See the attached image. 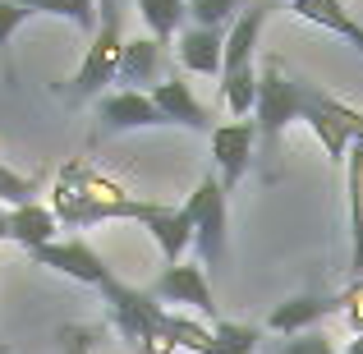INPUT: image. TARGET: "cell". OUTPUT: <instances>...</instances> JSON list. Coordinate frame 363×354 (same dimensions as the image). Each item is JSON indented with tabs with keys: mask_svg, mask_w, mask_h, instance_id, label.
Returning a JSON list of instances; mask_svg holds the SVG:
<instances>
[{
	"mask_svg": "<svg viewBox=\"0 0 363 354\" xmlns=\"http://www.w3.org/2000/svg\"><path fill=\"white\" fill-rule=\"evenodd\" d=\"M161 55H166V46H161L157 37H133V42H124L116 83H124V88H133V92L157 88V79H161Z\"/></svg>",
	"mask_w": 363,
	"mask_h": 354,
	"instance_id": "12",
	"label": "cell"
},
{
	"mask_svg": "<svg viewBox=\"0 0 363 354\" xmlns=\"http://www.w3.org/2000/svg\"><path fill=\"white\" fill-rule=\"evenodd\" d=\"M120 51H124V37H120V9H116V14H101V28L92 33L88 55H83L79 74L69 79V97L74 101L101 97V88L116 83V74H120Z\"/></svg>",
	"mask_w": 363,
	"mask_h": 354,
	"instance_id": "5",
	"label": "cell"
},
{
	"mask_svg": "<svg viewBox=\"0 0 363 354\" xmlns=\"http://www.w3.org/2000/svg\"><path fill=\"white\" fill-rule=\"evenodd\" d=\"M92 341H97V331H92V327H60L65 354H92Z\"/></svg>",
	"mask_w": 363,
	"mask_h": 354,
	"instance_id": "29",
	"label": "cell"
},
{
	"mask_svg": "<svg viewBox=\"0 0 363 354\" xmlns=\"http://www.w3.org/2000/svg\"><path fill=\"white\" fill-rule=\"evenodd\" d=\"M161 203H143V198H129L116 179H101L97 170H88L83 161H69V166L55 175L51 189V212L60 216V226L69 231H83V226L97 221H143L147 226L157 216Z\"/></svg>",
	"mask_w": 363,
	"mask_h": 354,
	"instance_id": "1",
	"label": "cell"
},
{
	"mask_svg": "<svg viewBox=\"0 0 363 354\" xmlns=\"http://www.w3.org/2000/svg\"><path fill=\"white\" fill-rule=\"evenodd\" d=\"M253 143H257V124L253 120H230L212 129V161L221 170V184L235 189L248 175V161H253Z\"/></svg>",
	"mask_w": 363,
	"mask_h": 354,
	"instance_id": "8",
	"label": "cell"
},
{
	"mask_svg": "<svg viewBox=\"0 0 363 354\" xmlns=\"http://www.w3.org/2000/svg\"><path fill=\"white\" fill-rule=\"evenodd\" d=\"M120 9V0H97V14H116Z\"/></svg>",
	"mask_w": 363,
	"mask_h": 354,
	"instance_id": "31",
	"label": "cell"
},
{
	"mask_svg": "<svg viewBox=\"0 0 363 354\" xmlns=\"http://www.w3.org/2000/svg\"><path fill=\"white\" fill-rule=\"evenodd\" d=\"M285 5H290V14H299L303 23L327 28V33L345 37L350 46H359V51H363V23L350 14L345 5H340V0H285Z\"/></svg>",
	"mask_w": 363,
	"mask_h": 354,
	"instance_id": "16",
	"label": "cell"
},
{
	"mask_svg": "<svg viewBox=\"0 0 363 354\" xmlns=\"http://www.w3.org/2000/svg\"><path fill=\"white\" fill-rule=\"evenodd\" d=\"M221 101H225V111H230L235 120H248V111L257 106V74H253V65H244V70H235V74H221Z\"/></svg>",
	"mask_w": 363,
	"mask_h": 354,
	"instance_id": "21",
	"label": "cell"
},
{
	"mask_svg": "<svg viewBox=\"0 0 363 354\" xmlns=\"http://www.w3.org/2000/svg\"><path fill=\"white\" fill-rule=\"evenodd\" d=\"M281 354H336V350H331L327 336H318V331H303V336H290V341H285Z\"/></svg>",
	"mask_w": 363,
	"mask_h": 354,
	"instance_id": "28",
	"label": "cell"
},
{
	"mask_svg": "<svg viewBox=\"0 0 363 354\" xmlns=\"http://www.w3.org/2000/svg\"><path fill=\"white\" fill-rule=\"evenodd\" d=\"M147 97L157 101V111L166 116V124H184V129L212 133V116L203 111V101L194 97V88H189L184 79H161Z\"/></svg>",
	"mask_w": 363,
	"mask_h": 354,
	"instance_id": "10",
	"label": "cell"
},
{
	"mask_svg": "<svg viewBox=\"0 0 363 354\" xmlns=\"http://www.w3.org/2000/svg\"><path fill=\"white\" fill-rule=\"evenodd\" d=\"M179 60H184V70L216 79L225 65V33L221 28H198V23L184 28L179 33Z\"/></svg>",
	"mask_w": 363,
	"mask_h": 354,
	"instance_id": "13",
	"label": "cell"
},
{
	"mask_svg": "<svg viewBox=\"0 0 363 354\" xmlns=\"http://www.w3.org/2000/svg\"><path fill=\"white\" fill-rule=\"evenodd\" d=\"M33 9H23L18 0H0V70H5V83H14V65H9V37L28 23Z\"/></svg>",
	"mask_w": 363,
	"mask_h": 354,
	"instance_id": "24",
	"label": "cell"
},
{
	"mask_svg": "<svg viewBox=\"0 0 363 354\" xmlns=\"http://www.w3.org/2000/svg\"><path fill=\"white\" fill-rule=\"evenodd\" d=\"M138 14H143V23H147V33L166 46V42H175V33H184L189 5L184 0H138Z\"/></svg>",
	"mask_w": 363,
	"mask_h": 354,
	"instance_id": "19",
	"label": "cell"
},
{
	"mask_svg": "<svg viewBox=\"0 0 363 354\" xmlns=\"http://www.w3.org/2000/svg\"><path fill=\"white\" fill-rule=\"evenodd\" d=\"M216 354H257V327H244V322H216Z\"/></svg>",
	"mask_w": 363,
	"mask_h": 354,
	"instance_id": "25",
	"label": "cell"
},
{
	"mask_svg": "<svg viewBox=\"0 0 363 354\" xmlns=\"http://www.w3.org/2000/svg\"><path fill=\"white\" fill-rule=\"evenodd\" d=\"M345 203H350V272L363 276V143L345 157Z\"/></svg>",
	"mask_w": 363,
	"mask_h": 354,
	"instance_id": "14",
	"label": "cell"
},
{
	"mask_svg": "<svg viewBox=\"0 0 363 354\" xmlns=\"http://www.w3.org/2000/svg\"><path fill=\"white\" fill-rule=\"evenodd\" d=\"M97 120L106 124V129H157V124H166V116L157 111V101H152L147 92H133V88L97 97Z\"/></svg>",
	"mask_w": 363,
	"mask_h": 354,
	"instance_id": "9",
	"label": "cell"
},
{
	"mask_svg": "<svg viewBox=\"0 0 363 354\" xmlns=\"http://www.w3.org/2000/svg\"><path fill=\"white\" fill-rule=\"evenodd\" d=\"M336 299H340V313L350 318V327H354V336H359V331H363V276H354Z\"/></svg>",
	"mask_w": 363,
	"mask_h": 354,
	"instance_id": "27",
	"label": "cell"
},
{
	"mask_svg": "<svg viewBox=\"0 0 363 354\" xmlns=\"http://www.w3.org/2000/svg\"><path fill=\"white\" fill-rule=\"evenodd\" d=\"M23 9L33 14H55V18H69L79 33H97V0H18Z\"/></svg>",
	"mask_w": 363,
	"mask_h": 354,
	"instance_id": "20",
	"label": "cell"
},
{
	"mask_svg": "<svg viewBox=\"0 0 363 354\" xmlns=\"http://www.w3.org/2000/svg\"><path fill=\"white\" fill-rule=\"evenodd\" d=\"M345 354H363V331H359L354 341H350V350H345Z\"/></svg>",
	"mask_w": 363,
	"mask_h": 354,
	"instance_id": "32",
	"label": "cell"
},
{
	"mask_svg": "<svg viewBox=\"0 0 363 354\" xmlns=\"http://www.w3.org/2000/svg\"><path fill=\"white\" fill-rule=\"evenodd\" d=\"M184 216L194 221V244L203 253V267H216L230 244V212H225V184L221 179H198V189L189 194Z\"/></svg>",
	"mask_w": 363,
	"mask_h": 354,
	"instance_id": "4",
	"label": "cell"
},
{
	"mask_svg": "<svg viewBox=\"0 0 363 354\" xmlns=\"http://www.w3.org/2000/svg\"><path fill=\"white\" fill-rule=\"evenodd\" d=\"M267 14H272V0H253L248 9H240V18H235L230 33H225V65H221V74H235V70H244V65H253Z\"/></svg>",
	"mask_w": 363,
	"mask_h": 354,
	"instance_id": "11",
	"label": "cell"
},
{
	"mask_svg": "<svg viewBox=\"0 0 363 354\" xmlns=\"http://www.w3.org/2000/svg\"><path fill=\"white\" fill-rule=\"evenodd\" d=\"M166 336L175 341L179 350H189V354H216V336L207 327H198L194 318H179V313H166Z\"/></svg>",
	"mask_w": 363,
	"mask_h": 354,
	"instance_id": "22",
	"label": "cell"
},
{
	"mask_svg": "<svg viewBox=\"0 0 363 354\" xmlns=\"http://www.w3.org/2000/svg\"><path fill=\"white\" fill-rule=\"evenodd\" d=\"M55 231H60V216L42 203H23V207H9V244H23L28 253L42 244H51Z\"/></svg>",
	"mask_w": 363,
	"mask_h": 354,
	"instance_id": "17",
	"label": "cell"
},
{
	"mask_svg": "<svg viewBox=\"0 0 363 354\" xmlns=\"http://www.w3.org/2000/svg\"><path fill=\"white\" fill-rule=\"evenodd\" d=\"M0 239L9 244V207H0Z\"/></svg>",
	"mask_w": 363,
	"mask_h": 354,
	"instance_id": "30",
	"label": "cell"
},
{
	"mask_svg": "<svg viewBox=\"0 0 363 354\" xmlns=\"http://www.w3.org/2000/svg\"><path fill=\"white\" fill-rule=\"evenodd\" d=\"M33 262L37 267H51V272L69 276V281H83V285H97V290H106L116 276H111V267L101 262V253L88 244V239H51V244L33 248Z\"/></svg>",
	"mask_w": 363,
	"mask_h": 354,
	"instance_id": "6",
	"label": "cell"
},
{
	"mask_svg": "<svg viewBox=\"0 0 363 354\" xmlns=\"http://www.w3.org/2000/svg\"><path fill=\"white\" fill-rule=\"evenodd\" d=\"M152 299L161 304H184V309L203 313V318H216V299H212V285H207L203 262H175L152 281Z\"/></svg>",
	"mask_w": 363,
	"mask_h": 354,
	"instance_id": "7",
	"label": "cell"
},
{
	"mask_svg": "<svg viewBox=\"0 0 363 354\" xmlns=\"http://www.w3.org/2000/svg\"><path fill=\"white\" fill-rule=\"evenodd\" d=\"M147 235L157 239L161 258L175 267L179 258H184V248L194 244V221L184 216V207H157V216L147 221Z\"/></svg>",
	"mask_w": 363,
	"mask_h": 354,
	"instance_id": "18",
	"label": "cell"
},
{
	"mask_svg": "<svg viewBox=\"0 0 363 354\" xmlns=\"http://www.w3.org/2000/svg\"><path fill=\"white\" fill-rule=\"evenodd\" d=\"M37 179L18 175V170H9L5 161H0V203L5 207H23V203H37Z\"/></svg>",
	"mask_w": 363,
	"mask_h": 354,
	"instance_id": "26",
	"label": "cell"
},
{
	"mask_svg": "<svg viewBox=\"0 0 363 354\" xmlns=\"http://www.w3.org/2000/svg\"><path fill=\"white\" fill-rule=\"evenodd\" d=\"M299 106H303V79H290L281 70V60H267V70L257 74V106H253V124L267 143V157H276V143L281 133L299 120Z\"/></svg>",
	"mask_w": 363,
	"mask_h": 354,
	"instance_id": "3",
	"label": "cell"
},
{
	"mask_svg": "<svg viewBox=\"0 0 363 354\" xmlns=\"http://www.w3.org/2000/svg\"><path fill=\"white\" fill-rule=\"evenodd\" d=\"M327 313H340V299H322V294H299V299H285L272 309L267 327L281 331V336H303L313 322H322Z\"/></svg>",
	"mask_w": 363,
	"mask_h": 354,
	"instance_id": "15",
	"label": "cell"
},
{
	"mask_svg": "<svg viewBox=\"0 0 363 354\" xmlns=\"http://www.w3.org/2000/svg\"><path fill=\"white\" fill-rule=\"evenodd\" d=\"M106 313H111V327L120 331V341L133 354H175L179 345L166 336V309L152 299L147 290H133L124 281H111L106 290Z\"/></svg>",
	"mask_w": 363,
	"mask_h": 354,
	"instance_id": "2",
	"label": "cell"
},
{
	"mask_svg": "<svg viewBox=\"0 0 363 354\" xmlns=\"http://www.w3.org/2000/svg\"><path fill=\"white\" fill-rule=\"evenodd\" d=\"M184 5H189V18L198 28H225L240 18L244 0H184Z\"/></svg>",
	"mask_w": 363,
	"mask_h": 354,
	"instance_id": "23",
	"label": "cell"
}]
</instances>
